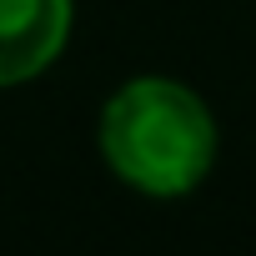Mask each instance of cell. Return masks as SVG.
<instances>
[{
	"label": "cell",
	"mask_w": 256,
	"mask_h": 256,
	"mask_svg": "<svg viewBox=\"0 0 256 256\" xmlns=\"http://www.w3.org/2000/svg\"><path fill=\"white\" fill-rule=\"evenodd\" d=\"M76 0H0V90L40 80L70 46Z\"/></svg>",
	"instance_id": "2"
},
{
	"label": "cell",
	"mask_w": 256,
	"mask_h": 256,
	"mask_svg": "<svg viewBox=\"0 0 256 256\" xmlns=\"http://www.w3.org/2000/svg\"><path fill=\"white\" fill-rule=\"evenodd\" d=\"M96 151L126 191L146 201H181L216 171L221 126L196 86L146 70L106 96L96 116Z\"/></svg>",
	"instance_id": "1"
}]
</instances>
